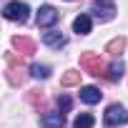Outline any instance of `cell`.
Here are the masks:
<instances>
[{
	"instance_id": "1",
	"label": "cell",
	"mask_w": 128,
	"mask_h": 128,
	"mask_svg": "<svg viewBox=\"0 0 128 128\" xmlns=\"http://www.w3.org/2000/svg\"><path fill=\"white\" fill-rule=\"evenodd\" d=\"M3 15H5L8 20L25 23V20H28V15H30V8H28L25 3H20V0H13V3H8V5L3 8Z\"/></svg>"
},
{
	"instance_id": "2",
	"label": "cell",
	"mask_w": 128,
	"mask_h": 128,
	"mask_svg": "<svg viewBox=\"0 0 128 128\" xmlns=\"http://www.w3.org/2000/svg\"><path fill=\"white\" fill-rule=\"evenodd\" d=\"M103 123L106 126H123V123H128V110L123 108V106H118V103H113V106H108L106 108V116H103Z\"/></svg>"
},
{
	"instance_id": "3",
	"label": "cell",
	"mask_w": 128,
	"mask_h": 128,
	"mask_svg": "<svg viewBox=\"0 0 128 128\" xmlns=\"http://www.w3.org/2000/svg\"><path fill=\"white\" fill-rule=\"evenodd\" d=\"M90 13L98 18V20H113L116 18V3L113 0H93V5H90Z\"/></svg>"
},
{
	"instance_id": "4",
	"label": "cell",
	"mask_w": 128,
	"mask_h": 128,
	"mask_svg": "<svg viewBox=\"0 0 128 128\" xmlns=\"http://www.w3.org/2000/svg\"><path fill=\"white\" fill-rule=\"evenodd\" d=\"M80 68L90 76H100L103 73V60L98 53H83L80 55Z\"/></svg>"
},
{
	"instance_id": "5",
	"label": "cell",
	"mask_w": 128,
	"mask_h": 128,
	"mask_svg": "<svg viewBox=\"0 0 128 128\" xmlns=\"http://www.w3.org/2000/svg\"><path fill=\"white\" fill-rule=\"evenodd\" d=\"M58 18H60V13L53 5H43L38 10V28H50V25L58 23Z\"/></svg>"
},
{
	"instance_id": "6",
	"label": "cell",
	"mask_w": 128,
	"mask_h": 128,
	"mask_svg": "<svg viewBox=\"0 0 128 128\" xmlns=\"http://www.w3.org/2000/svg\"><path fill=\"white\" fill-rule=\"evenodd\" d=\"M43 43H45L48 48L60 50V48L66 45L68 40H66V35H63V33H58V30H48V33H43Z\"/></svg>"
},
{
	"instance_id": "7",
	"label": "cell",
	"mask_w": 128,
	"mask_h": 128,
	"mask_svg": "<svg viewBox=\"0 0 128 128\" xmlns=\"http://www.w3.org/2000/svg\"><path fill=\"white\" fill-rule=\"evenodd\" d=\"M63 123H66V116H63L60 110L58 113H45L40 118V126L43 128H63Z\"/></svg>"
},
{
	"instance_id": "8",
	"label": "cell",
	"mask_w": 128,
	"mask_h": 128,
	"mask_svg": "<svg viewBox=\"0 0 128 128\" xmlns=\"http://www.w3.org/2000/svg\"><path fill=\"white\" fill-rule=\"evenodd\" d=\"M100 90L96 88V86H86V88H80V100L83 103H88V106H93V103H98L100 100Z\"/></svg>"
},
{
	"instance_id": "9",
	"label": "cell",
	"mask_w": 128,
	"mask_h": 128,
	"mask_svg": "<svg viewBox=\"0 0 128 128\" xmlns=\"http://www.w3.org/2000/svg\"><path fill=\"white\" fill-rule=\"evenodd\" d=\"M108 80H113V83H118L120 78H123V73H126V63L123 60H113L110 66H108Z\"/></svg>"
},
{
	"instance_id": "10",
	"label": "cell",
	"mask_w": 128,
	"mask_h": 128,
	"mask_svg": "<svg viewBox=\"0 0 128 128\" xmlns=\"http://www.w3.org/2000/svg\"><path fill=\"white\" fill-rule=\"evenodd\" d=\"M73 30H76L78 35H88V33H90V18H88V15H78V18L73 20Z\"/></svg>"
},
{
	"instance_id": "11",
	"label": "cell",
	"mask_w": 128,
	"mask_h": 128,
	"mask_svg": "<svg viewBox=\"0 0 128 128\" xmlns=\"http://www.w3.org/2000/svg\"><path fill=\"white\" fill-rule=\"evenodd\" d=\"M13 45L20 50V55H30V53L35 50V43H33L30 38H13Z\"/></svg>"
},
{
	"instance_id": "12",
	"label": "cell",
	"mask_w": 128,
	"mask_h": 128,
	"mask_svg": "<svg viewBox=\"0 0 128 128\" xmlns=\"http://www.w3.org/2000/svg\"><path fill=\"white\" fill-rule=\"evenodd\" d=\"M78 83H80V73L78 70H66L63 78H60V86L63 88H70V86H78Z\"/></svg>"
},
{
	"instance_id": "13",
	"label": "cell",
	"mask_w": 128,
	"mask_h": 128,
	"mask_svg": "<svg viewBox=\"0 0 128 128\" xmlns=\"http://www.w3.org/2000/svg\"><path fill=\"white\" fill-rule=\"evenodd\" d=\"M123 48H126V38H113V40L106 45V53H110V55H120Z\"/></svg>"
},
{
	"instance_id": "14",
	"label": "cell",
	"mask_w": 128,
	"mask_h": 128,
	"mask_svg": "<svg viewBox=\"0 0 128 128\" xmlns=\"http://www.w3.org/2000/svg\"><path fill=\"white\" fill-rule=\"evenodd\" d=\"M93 123H96V118H93L90 113H80V116L76 118L73 128H93Z\"/></svg>"
},
{
	"instance_id": "15",
	"label": "cell",
	"mask_w": 128,
	"mask_h": 128,
	"mask_svg": "<svg viewBox=\"0 0 128 128\" xmlns=\"http://www.w3.org/2000/svg\"><path fill=\"white\" fill-rule=\"evenodd\" d=\"M30 73H33V78H48V76H50V68L35 63V66H30Z\"/></svg>"
},
{
	"instance_id": "16",
	"label": "cell",
	"mask_w": 128,
	"mask_h": 128,
	"mask_svg": "<svg viewBox=\"0 0 128 128\" xmlns=\"http://www.w3.org/2000/svg\"><path fill=\"white\" fill-rule=\"evenodd\" d=\"M70 106H73V100H70L68 96H58V108H60V113H68Z\"/></svg>"
}]
</instances>
